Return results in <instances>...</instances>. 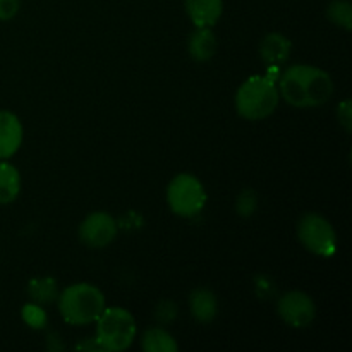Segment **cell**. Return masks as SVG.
I'll return each mask as SVG.
<instances>
[{
  "mask_svg": "<svg viewBox=\"0 0 352 352\" xmlns=\"http://www.w3.org/2000/svg\"><path fill=\"white\" fill-rule=\"evenodd\" d=\"M337 117H339V122L342 124V127L346 129V133L352 131V103L351 100H344L342 103L337 109Z\"/></svg>",
  "mask_w": 352,
  "mask_h": 352,
  "instance_id": "cell-20",
  "label": "cell"
},
{
  "mask_svg": "<svg viewBox=\"0 0 352 352\" xmlns=\"http://www.w3.org/2000/svg\"><path fill=\"white\" fill-rule=\"evenodd\" d=\"M141 347L146 352H177L174 337L164 329H150L141 337Z\"/></svg>",
  "mask_w": 352,
  "mask_h": 352,
  "instance_id": "cell-15",
  "label": "cell"
},
{
  "mask_svg": "<svg viewBox=\"0 0 352 352\" xmlns=\"http://www.w3.org/2000/svg\"><path fill=\"white\" fill-rule=\"evenodd\" d=\"M280 102L277 82L268 76H251L236 93V110L246 120H263L277 110Z\"/></svg>",
  "mask_w": 352,
  "mask_h": 352,
  "instance_id": "cell-2",
  "label": "cell"
},
{
  "mask_svg": "<svg viewBox=\"0 0 352 352\" xmlns=\"http://www.w3.org/2000/svg\"><path fill=\"white\" fill-rule=\"evenodd\" d=\"M256 195H254L253 191H244L243 195L239 196V199H237V213H239L241 217L253 215V212L256 210Z\"/></svg>",
  "mask_w": 352,
  "mask_h": 352,
  "instance_id": "cell-19",
  "label": "cell"
},
{
  "mask_svg": "<svg viewBox=\"0 0 352 352\" xmlns=\"http://www.w3.org/2000/svg\"><path fill=\"white\" fill-rule=\"evenodd\" d=\"M58 311L69 325H88L98 320L107 308L105 296L91 284H72L57 298Z\"/></svg>",
  "mask_w": 352,
  "mask_h": 352,
  "instance_id": "cell-3",
  "label": "cell"
},
{
  "mask_svg": "<svg viewBox=\"0 0 352 352\" xmlns=\"http://www.w3.org/2000/svg\"><path fill=\"white\" fill-rule=\"evenodd\" d=\"M189 308L196 322L210 323L217 316V309H219L217 296L208 289H196L189 298Z\"/></svg>",
  "mask_w": 352,
  "mask_h": 352,
  "instance_id": "cell-12",
  "label": "cell"
},
{
  "mask_svg": "<svg viewBox=\"0 0 352 352\" xmlns=\"http://www.w3.org/2000/svg\"><path fill=\"white\" fill-rule=\"evenodd\" d=\"M21 0H0V21H10L19 12Z\"/></svg>",
  "mask_w": 352,
  "mask_h": 352,
  "instance_id": "cell-21",
  "label": "cell"
},
{
  "mask_svg": "<svg viewBox=\"0 0 352 352\" xmlns=\"http://www.w3.org/2000/svg\"><path fill=\"white\" fill-rule=\"evenodd\" d=\"M189 54L195 60L206 62L215 55L217 38L212 28H196L195 33L189 38Z\"/></svg>",
  "mask_w": 352,
  "mask_h": 352,
  "instance_id": "cell-13",
  "label": "cell"
},
{
  "mask_svg": "<svg viewBox=\"0 0 352 352\" xmlns=\"http://www.w3.org/2000/svg\"><path fill=\"white\" fill-rule=\"evenodd\" d=\"M136 320L126 308H105L96 320V342L103 351L122 352L136 339Z\"/></svg>",
  "mask_w": 352,
  "mask_h": 352,
  "instance_id": "cell-4",
  "label": "cell"
},
{
  "mask_svg": "<svg viewBox=\"0 0 352 352\" xmlns=\"http://www.w3.org/2000/svg\"><path fill=\"white\" fill-rule=\"evenodd\" d=\"M76 349H79V351H103L102 347H100V344L96 342V339L93 340V342L86 340V342L78 344V346H76Z\"/></svg>",
  "mask_w": 352,
  "mask_h": 352,
  "instance_id": "cell-22",
  "label": "cell"
},
{
  "mask_svg": "<svg viewBox=\"0 0 352 352\" xmlns=\"http://www.w3.org/2000/svg\"><path fill=\"white\" fill-rule=\"evenodd\" d=\"M278 316L292 329H306L316 316L315 301L302 291H289L278 299Z\"/></svg>",
  "mask_w": 352,
  "mask_h": 352,
  "instance_id": "cell-7",
  "label": "cell"
},
{
  "mask_svg": "<svg viewBox=\"0 0 352 352\" xmlns=\"http://www.w3.org/2000/svg\"><path fill=\"white\" fill-rule=\"evenodd\" d=\"M19 170L7 160H0V205H9L19 196Z\"/></svg>",
  "mask_w": 352,
  "mask_h": 352,
  "instance_id": "cell-14",
  "label": "cell"
},
{
  "mask_svg": "<svg viewBox=\"0 0 352 352\" xmlns=\"http://www.w3.org/2000/svg\"><path fill=\"white\" fill-rule=\"evenodd\" d=\"M327 17L342 30H352V3L349 0H333L327 7Z\"/></svg>",
  "mask_w": 352,
  "mask_h": 352,
  "instance_id": "cell-17",
  "label": "cell"
},
{
  "mask_svg": "<svg viewBox=\"0 0 352 352\" xmlns=\"http://www.w3.org/2000/svg\"><path fill=\"white\" fill-rule=\"evenodd\" d=\"M117 230V222L110 213L93 212L79 226V239L85 246L102 250L113 243Z\"/></svg>",
  "mask_w": 352,
  "mask_h": 352,
  "instance_id": "cell-8",
  "label": "cell"
},
{
  "mask_svg": "<svg viewBox=\"0 0 352 352\" xmlns=\"http://www.w3.org/2000/svg\"><path fill=\"white\" fill-rule=\"evenodd\" d=\"M186 12L196 28H213L223 12V0H184Z\"/></svg>",
  "mask_w": 352,
  "mask_h": 352,
  "instance_id": "cell-10",
  "label": "cell"
},
{
  "mask_svg": "<svg viewBox=\"0 0 352 352\" xmlns=\"http://www.w3.org/2000/svg\"><path fill=\"white\" fill-rule=\"evenodd\" d=\"M21 316H23L24 323L33 330H43L47 327V313L41 308V305L36 302H28L21 309Z\"/></svg>",
  "mask_w": 352,
  "mask_h": 352,
  "instance_id": "cell-18",
  "label": "cell"
},
{
  "mask_svg": "<svg viewBox=\"0 0 352 352\" xmlns=\"http://www.w3.org/2000/svg\"><path fill=\"white\" fill-rule=\"evenodd\" d=\"M292 45L282 33H268L260 43V57L270 67H280L289 60Z\"/></svg>",
  "mask_w": 352,
  "mask_h": 352,
  "instance_id": "cell-11",
  "label": "cell"
},
{
  "mask_svg": "<svg viewBox=\"0 0 352 352\" xmlns=\"http://www.w3.org/2000/svg\"><path fill=\"white\" fill-rule=\"evenodd\" d=\"M298 237L302 246L316 256L332 258L337 253V232L320 213H306L298 223Z\"/></svg>",
  "mask_w": 352,
  "mask_h": 352,
  "instance_id": "cell-6",
  "label": "cell"
},
{
  "mask_svg": "<svg viewBox=\"0 0 352 352\" xmlns=\"http://www.w3.org/2000/svg\"><path fill=\"white\" fill-rule=\"evenodd\" d=\"M205 186L196 175L179 174L170 181L167 188L168 208L182 219H191L201 213L206 205Z\"/></svg>",
  "mask_w": 352,
  "mask_h": 352,
  "instance_id": "cell-5",
  "label": "cell"
},
{
  "mask_svg": "<svg viewBox=\"0 0 352 352\" xmlns=\"http://www.w3.org/2000/svg\"><path fill=\"white\" fill-rule=\"evenodd\" d=\"M277 88L282 98L296 109H316L325 105L333 95V81L329 72L306 64L285 69Z\"/></svg>",
  "mask_w": 352,
  "mask_h": 352,
  "instance_id": "cell-1",
  "label": "cell"
},
{
  "mask_svg": "<svg viewBox=\"0 0 352 352\" xmlns=\"http://www.w3.org/2000/svg\"><path fill=\"white\" fill-rule=\"evenodd\" d=\"M28 294L36 305H48L58 298L57 282L50 277L33 278L28 285Z\"/></svg>",
  "mask_w": 352,
  "mask_h": 352,
  "instance_id": "cell-16",
  "label": "cell"
},
{
  "mask_svg": "<svg viewBox=\"0 0 352 352\" xmlns=\"http://www.w3.org/2000/svg\"><path fill=\"white\" fill-rule=\"evenodd\" d=\"M23 124L16 113L0 110V160H9L23 144Z\"/></svg>",
  "mask_w": 352,
  "mask_h": 352,
  "instance_id": "cell-9",
  "label": "cell"
}]
</instances>
